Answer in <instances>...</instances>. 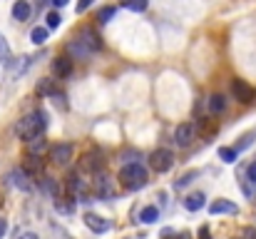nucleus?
Returning a JSON list of instances; mask_svg holds the SVG:
<instances>
[{
  "instance_id": "1",
  "label": "nucleus",
  "mask_w": 256,
  "mask_h": 239,
  "mask_svg": "<svg viewBox=\"0 0 256 239\" xmlns=\"http://www.w3.org/2000/svg\"><path fill=\"white\" fill-rule=\"evenodd\" d=\"M48 127V115L42 110L32 112V115H25L22 120H18L15 125V135L25 142H32V140H40V135L45 132Z\"/></svg>"
},
{
  "instance_id": "2",
  "label": "nucleus",
  "mask_w": 256,
  "mask_h": 239,
  "mask_svg": "<svg viewBox=\"0 0 256 239\" xmlns=\"http://www.w3.org/2000/svg\"><path fill=\"white\" fill-rule=\"evenodd\" d=\"M120 182H122V187H124V189L137 192V189H142V187L147 184V169H144L140 162L124 164V167H122V172H120Z\"/></svg>"
},
{
  "instance_id": "3",
  "label": "nucleus",
  "mask_w": 256,
  "mask_h": 239,
  "mask_svg": "<svg viewBox=\"0 0 256 239\" xmlns=\"http://www.w3.org/2000/svg\"><path fill=\"white\" fill-rule=\"evenodd\" d=\"M68 50L72 53V58H87V55H92V50H100V40H97V35L92 33V30H80V35L68 45Z\"/></svg>"
},
{
  "instance_id": "4",
  "label": "nucleus",
  "mask_w": 256,
  "mask_h": 239,
  "mask_svg": "<svg viewBox=\"0 0 256 239\" xmlns=\"http://www.w3.org/2000/svg\"><path fill=\"white\" fill-rule=\"evenodd\" d=\"M150 164H152V169H154V172H170L172 164H174V155H172V150H164V147L154 150V152H152V157H150Z\"/></svg>"
},
{
  "instance_id": "5",
  "label": "nucleus",
  "mask_w": 256,
  "mask_h": 239,
  "mask_svg": "<svg viewBox=\"0 0 256 239\" xmlns=\"http://www.w3.org/2000/svg\"><path fill=\"white\" fill-rule=\"evenodd\" d=\"M92 187H94V194H97L100 199H110V197H114L112 179H110V177H104V174H94V179H92Z\"/></svg>"
},
{
  "instance_id": "6",
  "label": "nucleus",
  "mask_w": 256,
  "mask_h": 239,
  "mask_svg": "<svg viewBox=\"0 0 256 239\" xmlns=\"http://www.w3.org/2000/svg\"><path fill=\"white\" fill-rule=\"evenodd\" d=\"M194 135H196L194 125H192V122H182V125L176 127V132H174V140H176L179 147H189L192 140H194Z\"/></svg>"
},
{
  "instance_id": "7",
  "label": "nucleus",
  "mask_w": 256,
  "mask_h": 239,
  "mask_svg": "<svg viewBox=\"0 0 256 239\" xmlns=\"http://www.w3.org/2000/svg\"><path fill=\"white\" fill-rule=\"evenodd\" d=\"M50 159H52V162H58V164H68V162L72 159V145H68V142L52 145V150H50Z\"/></svg>"
},
{
  "instance_id": "8",
  "label": "nucleus",
  "mask_w": 256,
  "mask_h": 239,
  "mask_svg": "<svg viewBox=\"0 0 256 239\" xmlns=\"http://www.w3.org/2000/svg\"><path fill=\"white\" fill-rule=\"evenodd\" d=\"M232 92H234V97H236L239 102H244V105H249V102L254 100V90H252L244 80H234V82H232Z\"/></svg>"
},
{
  "instance_id": "9",
  "label": "nucleus",
  "mask_w": 256,
  "mask_h": 239,
  "mask_svg": "<svg viewBox=\"0 0 256 239\" xmlns=\"http://www.w3.org/2000/svg\"><path fill=\"white\" fill-rule=\"evenodd\" d=\"M8 179H10V184H15V187L22 189V192H30V189H32V184H30V174H28L25 169H12V172L8 174Z\"/></svg>"
},
{
  "instance_id": "10",
  "label": "nucleus",
  "mask_w": 256,
  "mask_h": 239,
  "mask_svg": "<svg viewBox=\"0 0 256 239\" xmlns=\"http://www.w3.org/2000/svg\"><path fill=\"white\" fill-rule=\"evenodd\" d=\"M85 224L92 232H97V234H102V232L110 229V219H104V217H100V214H94V212H87L85 214Z\"/></svg>"
},
{
  "instance_id": "11",
  "label": "nucleus",
  "mask_w": 256,
  "mask_h": 239,
  "mask_svg": "<svg viewBox=\"0 0 256 239\" xmlns=\"http://www.w3.org/2000/svg\"><path fill=\"white\" fill-rule=\"evenodd\" d=\"M239 207L232 202V199H216L209 204V214H236Z\"/></svg>"
},
{
  "instance_id": "12",
  "label": "nucleus",
  "mask_w": 256,
  "mask_h": 239,
  "mask_svg": "<svg viewBox=\"0 0 256 239\" xmlns=\"http://www.w3.org/2000/svg\"><path fill=\"white\" fill-rule=\"evenodd\" d=\"M52 73H55L58 78H68V75L72 73V60H70V58H55V60H52Z\"/></svg>"
},
{
  "instance_id": "13",
  "label": "nucleus",
  "mask_w": 256,
  "mask_h": 239,
  "mask_svg": "<svg viewBox=\"0 0 256 239\" xmlns=\"http://www.w3.org/2000/svg\"><path fill=\"white\" fill-rule=\"evenodd\" d=\"M12 18H15L18 23L28 20V18H30V3H28V0H18V3L12 5Z\"/></svg>"
},
{
  "instance_id": "14",
  "label": "nucleus",
  "mask_w": 256,
  "mask_h": 239,
  "mask_svg": "<svg viewBox=\"0 0 256 239\" xmlns=\"http://www.w3.org/2000/svg\"><path fill=\"white\" fill-rule=\"evenodd\" d=\"M184 207H186L189 212H199V209L204 207V194H202V192H194V194H189V197L184 199Z\"/></svg>"
},
{
  "instance_id": "15",
  "label": "nucleus",
  "mask_w": 256,
  "mask_h": 239,
  "mask_svg": "<svg viewBox=\"0 0 256 239\" xmlns=\"http://www.w3.org/2000/svg\"><path fill=\"white\" fill-rule=\"evenodd\" d=\"M157 219H160V209H157V207H152V204H150V207H144V209L140 212V222H144V224H154Z\"/></svg>"
},
{
  "instance_id": "16",
  "label": "nucleus",
  "mask_w": 256,
  "mask_h": 239,
  "mask_svg": "<svg viewBox=\"0 0 256 239\" xmlns=\"http://www.w3.org/2000/svg\"><path fill=\"white\" fill-rule=\"evenodd\" d=\"M224 107H226L224 95H212V97H209V112L219 115V112H224Z\"/></svg>"
},
{
  "instance_id": "17",
  "label": "nucleus",
  "mask_w": 256,
  "mask_h": 239,
  "mask_svg": "<svg viewBox=\"0 0 256 239\" xmlns=\"http://www.w3.org/2000/svg\"><path fill=\"white\" fill-rule=\"evenodd\" d=\"M10 60H12V58H10V45H8V40L0 35V65H2V68H8V65H10Z\"/></svg>"
},
{
  "instance_id": "18",
  "label": "nucleus",
  "mask_w": 256,
  "mask_h": 239,
  "mask_svg": "<svg viewBox=\"0 0 256 239\" xmlns=\"http://www.w3.org/2000/svg\"><path fill=\"white\" fill-rule=\"evenodd\" d=\"M236 157H239V152H236L234 147H219V159H222V162L232 164V162H236Z\"/></svg>"
},
{
  "instance_id": "19",
  "label": "nucleus",
  "mask_w": 256,
  "mask_h": 239,
  "mask_svg": "<svg viewBox=\"0 0 256 239\" xmlns=\"http://www.w3.org/2000/svg\"><path fill=\"white\" fill-rule=\"evenodd\" d=\"M30 40H32L35 45H42V43L48 40V28H32V33H30Z\"/></svg>"
},
{
  "instance_id": "20",
  "label": "nucleus",
  "mask_w": 256,
  "mask_h": 239,
  "mask_svg": "<svg viewBox=\"0 0 256 239\" xmlns=\"http://www.w3.org/2000/svg\"><path fill=\"white\" fill-rule=\"evenodd\" d=\"M122 8L134 10V13H142V10H147V0H122Z\"/></svg>"
},
{
  "instance_id": "21",
  "label": "nucleus",
  "mask_w": 256,
  "mask_h": 239,
  "mask_svg": "<svg viewBox=\"0 0 256 239\" xmlns=\"http://www.w3.org/2000/svg\"><path fill=\"white\" fill-rule=\"evenodd\" d=\"M42 187H45V192H48V194H52V197L58 199V194H60V187H58V182H55V179H50V177H42Z\"/></svg>"
},
{
  "instance_id": "22",
  "label": "nucleus",
  "mask_w": 256,
  "mask_h": 239,
  "mask_svg": "<svg viewBox=\"0 0 256 239\" xmlns=\"http://www.w3.org/2000/svg\"><path fill=\"white\" fill-rule=\"evenodd\" d=\"M114 13H117L114 8H102L100 15H97V20H100V23H110V20L114 18Z\"/></svg>"
},
{
  "instance_id": "23",
  "label": "nucleus",
  "mask_w": 256,
  "mask_h": 239,
  "mask_svg": "<svg viewBox=\"0 0 256 239\" xmlns=\"http://www.w3.org/2000/svg\"><path fill=\"white\" fill-rule=\"evenodd\" d=\"M60 20H62V18H60L58 13H48V18H45V23H48L50 30H58V28H60Z\"/></svg>"
},
{
  "instance_id": "24",
  "label": "nucleus",
  "mask_w": 256,
  "mask_h": 239,
  "mask_svg": "<svg viewBox=\"0 0 256 239\" xmlns=\"http://www.w3.org/2000/svg\"><path fill=\"white\" fill-rule=\"evenodd\" d=\"M254 137H256V135H244V137H242V142H239V145H236L234 150L239 152V150H244V147H249V145L254 142Z\"/></svg>"
},
{
  "instance_id": "25",
  "label": "nucleus",
  "mask_w": 256,
  "mask_h": 239,
  "mask_svg": "<svg viewBox=\"0 0 256 239\" xmlns=\"http://www.w3.org/2000/svg\"><path fill=\"white\" fill-rule=\"evenodd\" d=\"M160 237H162V239H174V237H176V232L167 227V229H162V234H160Z\"/></svg>"
},
{
  "instance_id": "26",
  "label": "nucleus",
  "mask_w": 256,
  "mask_h": 239,
  "mask_svg": "<svg viewBox=\"0 0 256 239\" xmlns=\"http://www.w3.org/2000/svg\"><path fill=\"white\" fill-rule=\"evenodd\" d=\"M90 5H92V0H80V3H78V13H85Z\"/></svg>"
},
{
  "instance_id": "27",
  "label": "nucleus",
  "mask_w": 256,
  "mask_h": 239,
  "mask_svg": "<svg viewBox=\"0 0 256 239\" xmlns=\"http://www.w3.org/2000/svg\"><path fill=\"white\" fill-rule=\"evenodd\" d=\"M246 174H249V179H252V182H256V162H254V164H249Z\"/></svg>"
},
{
  "instance_id": "28",
  "label": "nucleus",
  "mask_w": 256,
  "mask_h": 239,
  "mask_svg": "<svg viewBox=\"0 0 256 239\" xmlns=\"http://www.w3.org/2000/svg\"><path fill=\"white\" fill-rule=\"evenodd\" d=\"M38 90H40V92H52V87H50V82H48V80H45V82H40V85H38Z\"/></svg>"
},
{
  "instance_id": "29",
  "label": "nucleus",
  "mask_w": 256,
  "mask_h": 239,
  "mask_svg": "<svg viewBox=\"0 0 256 239\" xmlns=\"http://www.w3.org/2000/svg\"><path fill=\"white\" fill-rule=\"evenodd\" d=\"M5 232H8V222H5V219L0 217V239L5 237Z\"/></svg>"
},
{
  "instance_id": "30",
  "label": "nucleus",
  "mask_w": 256,
  "mask_h": 239,
  "mask_svg": "<svg viewBox=\"0 0 256 239\" xmlns=\"http://www.w3.org/2000/svg\"><path fill=\"white\" fill-rule=\"evenodd\" d=\"M244 239H256V229H244Z\"/></svg>"
},
{
  "instance_id": "31",
  "label": "nucleus",
  "mask_w": 256,
  "mask_h": 239,
  "mask_svg": "<svg viewBox=\"0 0 256 239\" xmlns=\"http://www.w3.org/2000/svg\"><path fill=\"white\" fill-rule=\"evenodd\" d=\"M20 239H40V237H38L35 232H25V234H22V237H20Z\"/></svg>"
},
{
  "instance_id": "32",
  "label": "nucleus",
  "mask_w": 256,
  "mask_h": 239,
  "mask_svg": "<svg viewBox=\"0 0 256 239\" xmlns=\"http://www.w3.org/2000/svg\"><path fill=\"white\" fill-rule=\"evenodd\" d=\"M52 5L55 8H62V5H68V0H52Z\"/></svg>"
}]
</instances>
